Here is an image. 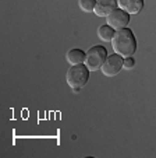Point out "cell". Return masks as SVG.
<instances>
[{"mask_svg": "<svg viewBox=\"0 0 156 158\" xmlns=\"http://www.w3.org/2000/svg\"><path fill=\"white\" fill-rule=\"evenodd\" d=\"M107 25L113 28V30H121V28H127L130 23V14L121 9H116L106 17Z\"/></svg>", "mask_w": 156, "mask_h": 158, "instance_id": "5b68a950", "label": "cell"}, {"mask_svg": "<svg viewBox=\"0 0 156 158\" xmlns=\"http://www.w3.org/2000/svg\"><path fill=\"white\" fill-rule=\"evenodd\" d=\"M85 52L81 51V49H71V51L67 52L66 55V60L70 63L71 66L75 64H81V63L85 62Z\"/></svg>", "mask_w": 156, "mask_h": 158, "instance_id": "ba28073f", "label": "cell"}, {"mask_svg": "<svg viewBox=\"0 0 156 158\" xmlns=\"http://www.w3.org/2000/svg\"><path fill=\"white\" fill-rule=\"evenodd\" d=\"M107 57V51L105 46H100V45H95L86 52L85 55V66L89 72H96L102 67V64L105 63Z\"/></svg>", "mask_w": 156, "mask_h": 158, "instance_id": "3957f363", "label": "cell"}, {"mask_svg": "<svg viewBox=\"0 0 156 158\" xmlns=\"http://www.w3.org/2000/svg\"><path fill=\"white\" fill-rule=\"evenodd\" d=\"M117 6L128 14H139L144 9V0H117Z\"/></svg>", "mask_w": 156, "mask_h": 158, "instance_id": "52a82bcc", "label": "cell"}, {"mask_svg": "<svg viewBox=\"0 0 156 158\" xmlns=\"http://www.w3.org/2000/svg\"><path fill=\"white\" fill-rule=\"evenodd\" d=\"M112 48L114 53L120 55L121 57L133 56L137 51V39L135 35L130 28L117 30L112 39Z\"/></svg>", "mask_w": 156, "mask_h": 158, "instance_id": "6da1fadb", "label": "cell"}, {"mask_svg": "<svg viewBox=\"0 0 156 158\" xmlns=\"http://www.w3.org/2000/svg\"><path fill=\"white\" fill-rule=\"evenodd\" d=\"M95 4H96V0H80L78 2V6L84 13H92L95 10Z\"/></svg>", "mask_w": 156, "mask_h": 158, "instance_id": "30bf717a", "label": "cell"}, {"mask_svg": "<svg viewBox=\"0 0 156 158\" xmlns=\"http://www.w3.org/2000/svg\"><path fill=\"white\" fill-rule=\"evenodd\" d=\"M134 66H135V60H134V57L128 56V57H126V59H124V62H123V69L131 70Z\"/></svg>", "mask_w": 156, "mask_h": 158, "instance_id": "8fae6325", "label": "cell"}, {"mask_svg": "<svg viewBox=\"0 0 156 158\" xmlns=\"http://www.w3.org/2000/svg\"><path fill=\"white\" fill-rule=\"evenodd\" d=\"M116 9H118L117 0H96L94 13L98 17H107Z\"/></svg>", "mask_w": 156, "mask_h": 158, "instance_id": "8992f818", "label": "cell"}, {"mask_svg": "<svg viewBox=\"0 0 156 158\" xmlns=\"http://www.w3.org/2000/svg\"><path fill=\"white\" fill-rule=\"evenodd\" d=\"M123 62H124V59L117 53H113L110 56H107L105 63L100 67L103 76H106V77H114V76H117L123 70Z\"/></svg>", "mask_w": 156, "mask_h": 158, "instance_id": "277c9868", "label": "cell"}, {"mask_svg": "<svg viewBox=\"0 0 156 158\" xmlns=\"http://www.w3.org/2000/svg\"><path fill=\"white\" fill-rule=\"evenodd\" d=\"M88 80H89V70L82 63L71 66L68 69L67 74H66V81H67L68 87L73 89L74 93H78L82 87H85Z\"/></svg>", "mask_w": 156, "mask_h": 158, "instance_id": "7a4b0ae2", "label": "cell"}, {"mask_svg": "<svg viewBox=\"0 0 156 158\" xmlns=\"http://www.w3.org/2000/svg\"><path fill=\"white\" fill-rule=\"evenodd\" d=\"M114 32H116V30H113L110 25H107V24L100 25L98 28V38L103 42H112Z\"/></svg>", "mask_w": 156, "mask_h": 158, "instance_id": "9c48e42d", "label": "cell"}]
</instances>
